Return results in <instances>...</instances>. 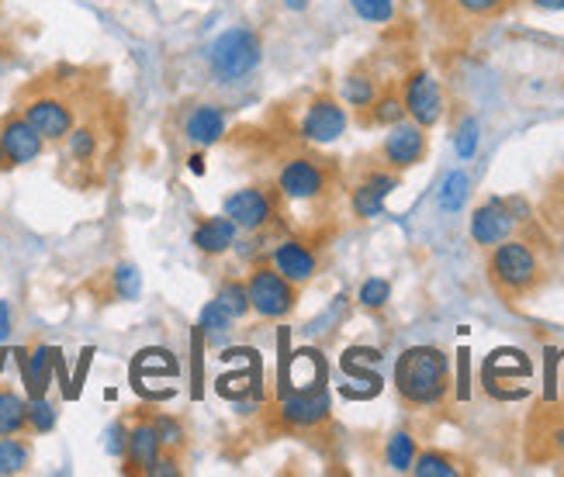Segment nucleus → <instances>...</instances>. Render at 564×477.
Masks as SVG:
<instances>
[{
	"mask_svg": "<svg viewBox=\"0 0 564 477\" xmlns=\"http://www.w3.org/2000/svg\"><path fill=\"white\" fill-rule=\"evenodd\" d=\"M378 90H381V87H378V80H375L367 69H354V73H347V77H343V87H339L343 105L354 108L357 115L371 108V100L378 97Z\"/></svg>",
	"mask_w": 564,
	"mask_h": 477,
	"instance_id": "21",
	"label": "nucleus"
},
{
	"mask_svg": "<svg viewBox=\"0 0 564 477\" xmlns=\"http://www.w3.org/2000/svg\"><path fill=\"white\" fill-rule=\"evenodd\" d=\"M488 281H492V288L502 297L523 301L544 281L541 257H536L533 246L523 239H502L499 246H492V253H488Z\"/></svg>",
	"mask_w": 564,
	"mask_h": 477,
	"instance_id": "4",
	"label": "nucleus"
},
{
	"mask_svg": "<svg viewBox=\"0 0 564 477\" xmlns=\"http://www.w3.org/2000/svg\"><path fill=\"white\" fill-rule=\"evenodd\" d=\"M236 325V318H232V312L223 305V301H208V305L202 308V329L208 333V336H226L229 329Z\"/></svg>",
	"mask_w": 564,
	"mask_h": 477,
	"instance_id": "28",
	"label": "nucleus"
},
{
	"mask_svg": "<svg viewBox=\"0 0 564 477\" xmlns=\"http://www.w3.org/2000/svg\"><path fill=\"white\" fill-rule=\"evenodd\" d=\"M0 142H4V153L11 166H29L45 153V139L32 129V121L24 118L18 108L0 118Z\"/></svg>",
	"mask_w": 564,
	"mask_h": 477,
	"instance_id": "17",
	"label": "nucleus"
},
{
	"mask_svg": "<svg viewBox=\"0 0 564 477\" xmlns=\"http://www.w3.org/2000/svg\"><path fill=\"white\" fill-rule=\"evenodd\" d=\"M475 149H478V124L468 118L457 129V153H460V160H471L475 156Z\"/></svg>",
	"mask_w": 564,
	"mask_h": 477,
	"instance_id": "36",
	"label": "nucleus"
},
{
	"mask_svg": "<svg viewBox=\"0 0 564 477\" xmlns=\"http://www.w3.org/2000/svg\"><path fill=\"white\" fill-rule=\"evenodd\" d=\"M536 11H564V0H530Z\"/></svg>",
	"mask_w": 564,
	"mask_h": 477,
	"instance_id": "37",
	"label": "nucleus"
},
{
	"mask_svg": "<svg viewBox=\"0 0 564 477\" xmlns=\"http://www.w3.org/2000/svg\"><path fill=\"white\" fill-rule=\"evenodd\" d=\"M229 132V115L223 105H212V100H198V105L184 108L181 115V135L184 142L198 145V149H208V145H218Z\"/></svg>",
	"mask_w": 564,
	"mask_h": 477,
	"instance_id": "15",
	"label": "nucleus"
},
{
	"mask_svg": "<svg viewBox=\"0 0 564 477\" xmlns=\"http://www.w3.org/2000/svg\"><path fill=\"white\" fill-rule=\"evenodd\" d=\"M263 63V39L253 29H229L208 45V69L215 80L236 84Z\"/></svg>",
	"mask_w": 564,
	"mask_h": 477,
	"instance_id": "5",
	"label": "nucleus"
},
{
	"mask_svg": "<svg viewBox=\"0 0 564 477\" xmlns=\"http://www.w3.org/2000/svg\"><path fill=\"white\" fill-rule=\"evenodd\" d=\"M267 263H271L281 278H288L291 284L305 288L308 281H315L318 273V249L308 242V239H284L271 249V257H267Z\"/></svg>",
	"mask_w": 564,
	"mask_h": 477,
	"instance_id": "16",
	"label": "nucleus"
},
{
	"mask_svg": "<svg viewBox=\"0 0 564 477\" xmlns=\"http://www.w3.org/2000/svg\"><path fill=\"white\" fill-rule=\"evenodd\" d=\"M395 388L405 405L433 409L451 394V360L436 346H409L395 364Z\"/></svg>",
	"mask_w": 564,
	"mask_h": 477,
	"instance_id": "2",
	"label": "nucleus"
},
{
	"mask_svg": "<svg viewBox=\"0 0 564 477\" xmlns=\"http://www.w3.org/2000/svg\"><path fill=\"white\" fill-rule=\"evenodd\" d=\"M388 297H391V284L384 278H367L357 291V301L367 312H381L388 305Z\"/></svg>",
	"mask_w": 564,
	"mask_h": 477,
	"instance_id": "30",
	"label": "nucleus"
},
{
	"mask_svg": "<svg viewBox=\"0 0 564 477\" xmlns=\"http://www.w3.org/2000/svg\"><path fill=\"white\" fill-rule=\"evenodd\" d=\"M156 422V433L163 440L166 449H181L184 446V430H181V422L177 419H170V415H153Z\"/></svg>",
	"mask_w": 564,
	"mask_h": 477,
	"instance_id": "35",
	"label": "nucleus"
},
{
	"mask_svg": "<svg viewBox=\"0 0 564 477\" xmlns=\"http://www.w3.org/2000/svg\"><path fill=\"white\" fill-rule=\"evenodd\" d=\"M333 184V173L323 160L315 156H291L281 163L274 187L284 200H315L323 197Z\"/></svg>",
	"mask_w": 564,
	"mask_h": 477,
	"instance_id": "11",
	"label": "nucleus"
},
{
	"mask_svg": "<svg viewBox=\"0 0 564 477\" xmlns=\"http://www.w3.org/2000/svg\"><path fill=\"white\" fill-rule=\"evenodd\" d=\"M18 111L32 121V129L48 145H59L80 118V97H73L69 90L56 87V80L42 77L21 90Z\"/></svg>",
	"mask_w": 564,
	"mask_h": 477,
	"instance_id": "3",
	"label": "nucleus"
},
{
	"mask_svg": "<svg viewBox=\"0 0 564 477\" xmlns=\"http://www.w3.org/2000/svg\"><path fill=\"white\" fill-rule=\"evenodd\" d=\"M121 142V111L111 105H94L80 108L77 124L69 129V135L59 142L63 145V160L69 170V181L77 187H90L105 181V166L111 163L115 149Z\"/></svg>",
	"mask_w": 564,
	"mask_h": 477,
	"instance_id": "1",
	"label": "nucleus"
},
{
	"mask_svg": "<svg viewBox=\"0 0 564 477\" xmlns=\"http://www.w3.org/2000/svg\"><path fill=\"white\" fill-rule=\"evenodd\" d=\"M32 467V443L29 433L21 436H0V477L24 474Z\"/></svg>",
	"mask_w": 564,
	"mask_h": 477,
	"instance_id": "23",
	"label": "nucleus"
},
{
	"mask_svg": "<svg viewBox=\"0 0 564 477\" xmlns=\"http://www.w3.org/2000/svg\"><path fill=\"white\" fill-rule=\"evenodd\" d=\"M163 440L156 433V422L153 415H139L132 422V430L126 433V446H121V460H126V474H145L150 477V470L156 467V460L163 457Z\"/></svg>",
	"mask_w": 564,
	"mask_h": 477,
	"instance_id": "13",
	"label": "nucleus"
},
{
	"mask_svg": "<svg viewBox=\"0 0 564 477\" xmlns=\"http://www.w3.org/2000/svg\"><path fill=\"white\" fill-rule=\"evenodd\" d=\"M364 124H371V129H391V124L405 121V105H402V94L399 90H378V97L371 100V108L357 115Z\"/></svg>",
	"mask_w": 564,
	"mask_h": 477,
	"instance_id": "20",
	"label": "nucleus"
},
{
	"mask_svg": "<svg viewBox=\"0 0 564 477\" xmlns=\"http://www.w3.org/2000/svg\"><path fill=\"white\" fill-rule=\"evenodd\" d=\"M21 433H29V401L11 388H0V436Z\"/></svg>",
	"mask_w": 564,
	"mask_h": 477,
	"instance_id": "22",
	"label": "nucleus"
},
{
	"mask_svg": "<svg viewBox=\"0 0 564 477\" xmlns=\"http://www.w3.org/2000/svg\"><path fill=\"white\" fill-rule=\"evenodd\" d=\"M139 294V273L132 263H118L111 270V297L115 301H132Z\"/></svg>",
	"mask_w": 564,
	"mask_h": 477,
	"instance_id": "29",
	"label": "nucleus"
},
{
	"mask_svg": "<svg viewBox=\"0 0 564 477\" xmlns=\"http://www.w3.org/2000/svg\"><path fill=\"white\" fill-rule=\"evenodd\" d=\"M430 153V135L423 124H415L412 118L391 124L388 135L381 139V149H378V160L384 170L391 173H405L412 166H420Z\"/></svg>",
	"mask_w": 564,
	"mask_h": 477,
	"instance_id": "10",
	"label": "nucleus"
},
{
	"mask_svg": "<svg viewBox=\"0 0 564 477\" xmlns=\"http://www.w3.org/2000/svg\"><path fill=\"white\" fill-rule=\"evenodd\" d=\"M247 294H250V315H257L260 322H284L299 308L302 288L281 278L271 263H257L247 273Z\"/></svg>",
	"mask_w": 564,
	"mask_h": 477,
	"instance_id": "7",
	"label": "nucleus"
},
{
	"mask_svg": "<svg viewBox=\"0 0 564 477\" xmlns=\"http://www.w3.org/2000/svg\"><path fill=\"white\" fill-rule=\"evenodd\" d=\"M271 419H274V430L281 433H294V436L318 433L329 422L326 384H315L305 391H284L281 401L271 409Z\"/></svg>",
	"mask_w": 564,
	"mask_h": 477,
	"instance_id": "8",
	"label": "nucleus"
},
{
	"mask_svg": "<svg viewBox=\"0 0 564 477\" xmlns=\"http://www.w3.org/2000/svg\"><path fill=\"white\" fill-rule=\"evenodd\" d=\"M281 4H284L288 11L299 14V11H305V8H308V0H281Z\"/></svg>",
	"mask_w": 564,
	"mask_h": 477,
	"instance_id": "38",
	"label": "nucleus"
},
{
	"mask_svg": "<svg viewBox=\"0 0 564 477\" xmlns=\"http://www.w3.org/2000/svg\"><path fill=\"white\" fill-rule=\"evenodd\" d=\"M415 436L412 433H391L388 436V443H384V460H388V467L391 470H399V474H405V470H412V464H415Z\"/></svg>",
	"mask_w": 564,
	"mask_h": 477,
	"instance_id": "25",
	"label": "nucleus"
},
{
	"mask_svg": "<svg viewBox=\"0 0 564 477\" xmlns=\"http://www.w3.org/2000/svg\"><path fill=\"white\" fill-rule=\"evenodd\" d=\"M541 443H544V457L564 454V412L547 415V425H544V433H541Z\"/></svg>",
	"mask_w": 564,
	"mask_h": 477,
	"instance_id": "34",
	"label": "nucleus"
},
{
	"mask_svg": "<svg viewBox=\"0 0 564 477\" xmlns=\"http://www.w3.org/2000/svg\"><path fill=\"white\" fill-rule=\"evenodd\" d=\"M468 187H471V181H468V173H464V170L447 173L444 187H440V208H444V212H460L464 197H468Z\"/></svg>",
	"mask_w": 564,
	"mask_h": 477,
	"instance_id": "27",
	"label": "nucleus"
},
{
	"mask_svg": "<svg viewBox=\"0 0 564 477\" xmlns=\"http://www.w3.org/2000/svg\"><path fill=\"white\" fill-rule=\"evenodd\" d=\"M281 191L274 184H247L226 197L223 212L236 221L239 236H260L281 218Z\"/></svg>",
	"mask_w": 564,
	"mask_h": 477,
	"instance_id": "6",
	"label": "nucleus"
},
{
	"mask_svg": "<svg viewBox=\"0 0 564 477\" xmlns=\"http://www.w3.org/2000/svg\"><path fill=\"white\" fill-rule=\"evenodd\" d=\"M53 425H56V409L48 405L45 394H42V398H32V401H29V436L48 433Z\"/></svg>",
	"mask_w": 564,
	"mask_h": 477,
	"instance_id": "32",
	"label": "nucleus"
},
{
	"mask_svg": "<svg viewBox=\"0 0 564 477\" xmlns=\"http://www.w3.org/2000/svg\"><path fill=\"white\" fill-rule=\"evenodd\" d=\"M347 124H350V115L343 100H336L333 94H315L302 111L299 135L312 145H329L347 132Z\"/></svg>",
	"mask_w": 564,
	"mask_h": 477,
	"instance_id": "12",
	"label": "nucleus"
},
{
	"mask_svg": "<svg viewBox=\"0 0 564 477\" xmlns=\"http://www.w3.org/2000/svg\"><path fill=\"white\" fill-rule=\"evenodd\" d=\"M350 8L357 18L371 21V24H388L395 18V0H350Z\"/></svg>",
	"mask_w": 564,
	"mask_h": 477,
	"instance_id": "31",
	"label": "nucleus"
},
{
	"mask_svg": "<svg viewBox=\"0 0 564 477\" xmlns=\"http://www.w3.org/2000/svg\"><path fill=\"white\" fill-rule=\"evenodd\" d=\"M399 94H402L405 115L415 124H423V129H433V124L444 121L447 97H444V87H440V80L433 77L430 69H412V73H405Z\"/></svg>",
	"mask_w": 564,
	"mask_h": 477,
	"instance_id": "9",
	"label": "nucleus"
},
{
	"mask_svg": "<svg viewBox=\"0 0 564 477\" xmlns=\"http://www.w3.org/2000/svg\"><path fill=\"white\" fill-rule=\"evenodd\" d=\"M509 4H512V0H454V8H457L464 18H478V21H485V18H499Z\"/></svg>",
	"mask_w": 564,
	"mask_h": 477,
	"instance_id": "33",
	"label": "nucleus"
},
{
	"mask_svg": "<svg viewBox=\"0 0 564 477\" xmlns=\"http://www.w3.org/2000/svg\"><path fill=\"white\" fill-rule=\"evenodd\" d=\"M517 212H512V200H502V197H488L485 205H478L471 212V225L468 232L478 246L492 249L499 246L502 239H512V232H517Z\"/></svg>",
	"mask_w": 564,
	"mask_h": 477,
	"instance_id": "14",
	"label": "nucleus"
},
{
	"mask_svg": "<svg viewBox=\"0 0 564 477\" xmlns=\"http://www.w3.org/2000/svg\"><path fill=\"white\" fill-rule=\"evenodd\" d=\"M191 242L198 246V253L215 260V257H226L229 249L239 242V229H236V221L226 212L223 215H208V218H202L198 225H194Z\"/></svg>",
	"mask_w": 564,
	"mask_h": 477,
	"instance_id": "19",
	"label": "nucleus"
},
{
	"mask_svg": "<svg viewBox=\"0 0 564 477\" xmlns=\"http://www.w3.org/2000/svg\"><path fill=\"white\" fill-rule=\"evenodd\" d=\"M8 170H14V166H11V160L4 153V142H0V173H8Z\"/></svg>",
	"mask_w": 564,
	"mask_h": 477,
	"instance_id": "39",
	"label": "nucleus"
},
{
	"mask_svg": "<svg viewBox=\"0 0 564 477\" xmlns=\"http://www.w3.org/2000/svg\"><path fill=\"white\" fill-rule=\"evenodd\" d=\"M399 177H402V173H391L384 166L367 173V177L350 191V208H354V215L364 218V221L367 218H378L384 212V197L399 187Z\"/></svg>",
	"mask_w": 564,
	"mask_h": 477,
	"instance_id": "18",
	"label": "nucleus"
},
{
	"mask_svg": "<svg viewBox=\"0 0 564 477\" xmlns=\"http://www.w3.org/2000/svg\"><path fill=\"white\" fill-rule=\"evenodd\" d=\"M412 474L415 477H457L464 474V464L444 449H423V454H415V464H412Z\"/></svg>",
	"mask_w": 564,
	"mask_h": 477,
	"instance_id": "24",
	"label": "nucleus"
},
{
	"mask_svg": "<svg viewBox=\"0 0 564 477\" xmlns=\"http://www.w3.org/2000/svg\"><path fill=\"white\" fill-rule=\"evenodd\" d=\"M215 301H223V305L232 312V318H247L250 315V294H247V281H239V278H229L218 284L215 291Z\"/></svg>",
	"mask_w": 564,
	"mask_h": 477,
	"instance_id": "26",
	"label": "nucleus"
}]
</instances>
